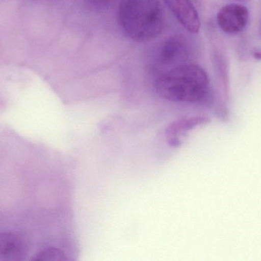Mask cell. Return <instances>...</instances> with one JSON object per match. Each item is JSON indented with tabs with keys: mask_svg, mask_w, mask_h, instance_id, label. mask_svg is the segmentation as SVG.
Here are the masks:
<instances>
[{
	"mask_svg": "<svg viewBox=\"0 0 261 261\" xmlns=\"http://www.w3.org/2000/svg\"><path fill=\"white\" fill-rule=\"evenodd\" d=\"M156 94L170 102L196 104L210 89L206 72L196 64H182L163 74L154 84Z\"/></svg>",
	"mask_w": 261,
	"mask_h": 261,
	"instance_id": "obj_1",
	"label": "cell"
},
{
	"mask_svg": "<svg viewBox=\"0 0 261 261\" xmlns=\"http://www.w3.org/2000/svg\"><path fill=\"white\" fill-rule=\"evenodd\" d=\"M26 253L21 238L12 233H0V261L23 260Z\"/></svg>",
	"mask_w": 261,
	"mask_h": 261,
	"instance_id": "obj_6",
	"label": "cell"
},
{
	"mask_svg": "<svg viewBox=\"0 0 261 261\" xmlns=\"http://www.w3.org/2000/svg\"><path fill=\"white\" fill-rule=\"evenodd\" d=\"M118 21L132 39L145 41L155 38L162 31L164 23L159 0H121Z\"/></svg>",
	"mask_w": 261,
	"mask_h": 261,
	"instance_id": "obj_2",
	"label": "cell"
},
{
	"mask_svg": "<svg viewBox=\"0 0 261 261\" xmlns=\"http://www.w3.org/2000/svg\"><path fill=\"white\" fill-rule=\"evenodd\" d=\"M234 1H239V2H248L249 0H234Z\"/></svg>",
	"mask_w": 261,
	"mask_h": 261,
	"instance_id": "obj_10",
	"label": "cell"
},
{
	"mask_svg": "<svg viewBox=\"0 0 261 261\" xmlns=\"http://www.w3.org/2000/svg\"><path fill=\"white\" fill-rule=\"evenodd\" d=\"M112 0H88L90 4L94 5V6H105V5L108 4Z\"/></svg>",
	"mask_w": 261,
	"mask_h": 261,
	"instance_id": "obj_8",
	"label": "cell"
},
{
	"mask_svg": "<svg viewBox=\"0 0 261 261\" xmlns=\"http://www.w3.org/2000/svg\"><path fill=\"white\" fill-rule=\"evenodd\" d=\"M249 11L243 5L232 3L223 6L218 12V25L225 33L236 35L248 22Z\"/></svg>",
	"mask_w": 261,
	"mask_h": 261,
	"instance_id": "obj_3",
	"label": "cell"
},
{
	"mask_svg": "<svg viewBox=\"0 0 261 261\" xmlns=\"http://www.w3.org/2000/svg\"><path fill=\"white\" fill-rule=\"evenodd\" d=\"M159 61L163 65H177L187 56V44L181 35H175L166 40L160 49Z\"/></svg>",
	"mask_w": 261,
	"mask_h": 261,
	"instance_id": "obj_5",
	"label": "cell"
},
{
	"mask_svg": "<svg viewBox=\"0 0 261 261\" xmlns=\"http://www.w3.org/2000/svg\"><path fill=\"white\" fill-rule=\"evenodd\" d=\"M178 21L192 33H197L200 29L199 14L190 0H164Z\"/></svg>",
	"mask_w": 261,
	"mask_h": 261,
	"instance_id": "obj_4",
	"label": "cell"
},
{
	"mask_svg": "<svg viewBox=\"0 0 261 261\" xmlns=\"http://www.w3.org/2000/svg\"><path fill=\"white\" fill-rule=\"evenodd\" d=\"M65 254L55 248H47L41 250L32 258V260H65Z\"/></svg>",
	"mask_w": 261,
	"mask_h": 261,
	"instance_id": "obj_7",
	"label": "cell"
},
{
	"mask_svg": "<svg viewBox=\"0 0 261 261\" xmlns=\"http://www.w3.org/2000/svg\"><path fill=\"white\" fill-rule=\"evenodd\" d=\"M254 57L256 59L261 60V52H254Z\"/></svg>",
	"mask_w": 261,
	"mask_h": 261,
	"instance_id": "obj_9",
	"label": "cell"
}]
</instances>
